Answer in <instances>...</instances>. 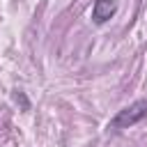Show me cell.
<instances>
[{
  "label": "cell",
  "instance_id": "6da1fadb",
  "mask_svg": "<svg viewBox=\"0 0 147 147\" xmlns=\"http://www.w3.org/2000/svg\"><path fill=\"white\" fill-rule=\"evenodd\" d=\"M142 117H147V101L140 99V101H133L131 106L117 110V115L110 119L108 129H113V131H122V129H129V126L138 124Z\"/></svg>",
  "mask_w": 147,
  "mask_h": 147
},
{
  "label": "cell",
  "instance_id": "7a4b0ae2",
  "mask_svg": "<svg viewBox=\"0 0 147 147\" xmlns=\"http://www.w3.org/2000/svg\"><path fill=\"white\" fill-rule=\"evenodd\" d=\"M115 11H117L115 0H96L94 7H92V21L94 23H106Z\"/></svg>",
  "mask_w": 147,
  "mask_h": 147
}]
</instances>
